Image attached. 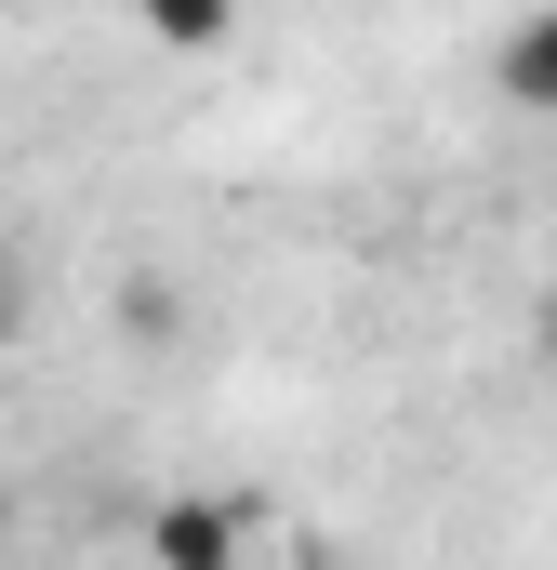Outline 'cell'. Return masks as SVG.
<instances>
[{
	"label": "cell",
	"mask_w": 557,
	"mask_h": 570,
	"mask_svg": "<svg viewBox=\"0 0 557 570\" xmlns=\"http://www.w3.org/2000/svg\"><path fill=\"white\" fill-rule=\"evenodd\" d=\"M13 332H27V292H13V279H0V345H13Z\"/></svg>",
	"instance_id": "cell-5"
},
{
	"label": "cell",
	"mask_w": 557,
	"mask_h": 570,
	"mask_svg": "<svg viewBox=\"0 0 557 570\" xmlns=\"http://www.w3.org/2000/svg\"><path fill=\"white\" fill-rule=\"evenodd\" d=\"M120 332H134V345H173V332H186V305H173L159 279H134V292H120Z\"/></svg>",
	"instance_id": "cell-4"
},
{
	"label": "cell",
	"mask_w": 557,
	"mask_h": 570,
	"mask_svg": "<svg viewBox=\"0 0 557 570\" xmlns=\"http://www.w3.org/2000/svg\"><path fill=\"white\" fill-rule=\"evenodd\" d=\"M545 345H557V318H545Z\"/></svg>",
	"instance_id": "cell-6"
},
{
	"label": "cell",
	"mask_w": 557,
	"mask_h": 570,
	"mask_svg": "<svg viewBox=\"0 0 557 570\" xmlns=\"http://www.w3.org/2000/svg\"><path fill=\"white\" fill-rule=\"evenodd\" d=\"M146 40H159V53H213V40H226V0H159Z\"/></svg>",
	"instance_id": "cell-3"
},
{
	"label": "cell",
	"mask_w": 557,
	"mask_h": 570,
	"mask_svg": "<svg viewBox=\"0 0 557 570\" xmlns=\"http://www.w3.org/2000/svg\"><path fill=\"white\" fill-rule=\"evenodd\" d=\"M491 80H505V107H557V13H518L491 40Z\"/></svg>",
	"instance_id": "cell-2"
},
{
	"label": "cell",
	"mask_w": 557,
	"mask_h": 570,
	"mask_svg": "<svg viewBox=\"0 0 557 570\" xmlns=\"http://www.w3.org/2000/svg\"><path fill=\"white\" fill-rule=\"evenodd\" d=\"M240 531H253V504H213V491H173V504L146 518V558H159V570H240Z\"/></svg>",
	"instance_id": "cell-1"
}]
</instances>
